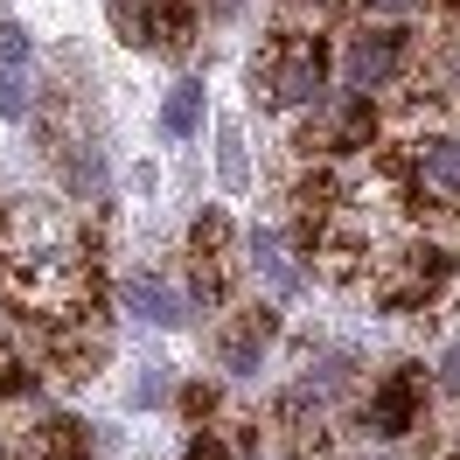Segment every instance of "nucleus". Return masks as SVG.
<instances>
[{"label":"nucleus","mask_w":460,"mask_h":460,"mask_svg":"<svg viewBox=\"0 0 460 460\" xmlns=\"http://www.w3.org/2000/svg\"><path fill=\"white\" fill-rule=\"evenodd\" d=\"M454 272H460V252H454V237L447 230H404L398 244H391V259H384V272H376V307L384 314H419V307H432L439 293L454 287Z\"/></svg>","instance_id":"f257e3e1"},{"label":"nucleus","mask_w":460,"mask_h":460,"mask_svg":"<svg viewBox=\"0 0 460 460\" xmlns=\"http://www.w3.org/2000/svg\"><path fill=\"white\" fill-rule=\"evenodd\" d=\"M252 77H259L265 98H272V105H287V112L314 105L321 91H328V35H321V29L272 35V42H265V57L252 63Z\"/></svg>","instance_id":"f03ea898"},{"label":"nucleus","mask_w":460,"mask_h":460,"mask_svg":"<svg viewBox=\"0 0 460 460\" xmlns=\"http://www.w3.org/2000/svg\"><path fill=\"white\" fill-rule=\"evenodd\" d=\"M404 63H411V35L404 29H356L342 49V77L356 91H384L404 77Z\"/></svg>","instance_id":"7ed1b4c3"},{"label":"nucleus","mask_w":460,"mask_h":460,"mask_svg":"<svg viewBox=\"0 0 460 460\" xmlns=\"http://www.w3.org/2000/svg\"><path fill=\"white\" fill-rule=\"evenodd\" d=\"M189 259H196L202 307H224L230 279H237V259H230V217H224V209H202V217H196V230H189Z\"/></svg>","instance_id":"20e7f679"},{"label":"nucleus","mask_w":460,"mask_h":460,"mask_svg":"<svg viewBox=\"0 0 460 460\" xmlns=\"http://www.w3.org/2000/svg\"><path fill=\"white\" fill-rule=\"evenodd\" d=\"M426 398H432L426 370H419V363H404V370L370 398V426L384 432V439H404L411 426H426Z\"/></svg>","instance_id":"39448f33"},{"label":"nucleus","mask_w":460,"mask_h":460,"mask_svg":"<svg viewBox=\"0 0 460 460\" xmlns=\"http://www.w3.org/2000/svg\"><path fill=\"white\" fill-rule=\"evenodd\" d=\"M272 335H279V314H272V307H244V314H237V328H224V335H217L224 370H252V363H259V349L272 342Z\"/></svg>","instance_id":"423d86ee"},{"label":"nucleus","mask_w":460,"mask_h":460,"mask_svg":"<svg viewBox=\"0 0 460 460\" xmlns=\"http://www.w3.org/2000/svg\"><path fill=\"white\" fill-rule=\"evenodd\" d=\"M419 189L460 202V140H454V133H432V140H419Z\"/></svg>","instance_id":"0eeeda50"},{"label":"nucleus","mask_w":460,"mask_h":460,"mask_svg":"<svg viewBox=\"0 0 460 460\" xmlns=\"http://www.w3.org/2000/svg\"><path fill=\"white\" fill-rule=\"evenodd\" d=\"M29 460H91V439L77 419H49L29 432Z\"/></svg>","instance_id":"6e6552de"},{"label":"nucleus","mask_w":460,"mask_h":460,"mask_svg":"<svg viewBox=\"0 0 460 460\" xmlns=\"http://www.w3.org/2000/svg\"><path fill=\"white\" fill-rule=\"evenodd\" d=\"M126 307L146 314L154 328H174V321H181V293H174L168 279H133V287H126Z\"/></svg>","instance_id":"1a4fd4ad"},{"label":"nucleus","mask_w":460,"mask_h":460,"mask_svg":"<svg viewBox=\"0 0 460 460\" xmlns=\"http://www.w3.org/2000/svg\"><path fill=\"white\" fill-rule=\"evenodd\" d=\"M146 35H154L161 49H181V42H189V7H181V0H154L146 22H140V42Z\"/></svg>","instance_id":"9d476101"},{"label":"nucleus","mask_w":460,"mask_h":460,"mask_svg":"<svg viewBox=\"0 0 460 460\" xmlns=\"http://www.w3.org/2000/svg\"><path fill=\"white\" fill-rule=\"evenodd\" d=\"M217 168H224V189H244L252 181V161H244V126L224 119L217 126Z\"/></svg>","instance_id":"9b49d317"},{"label":"nucleus","mask_w":460,"mask_h":460,"mask_svg":"<svg viewBox=\"0 0 460 460\" xmlns=\"http://www.w3.org/2000/svg\"><path fill=\"white\" fill-rule=\"evenodd\" d=\"M196 126H202V84H196V77H181V84L168 91V133H174V140H189Z\"/></svg>","instance_id":"f8f14e48"},{"label":"nucleus","mask_w":460,"mask_h":460,"mask_svg":"<svg viewBox=\"0 0 460 460\" xmlns=\"http://www.w3.org/2000/svg\"><path fill=\"white\" fill-rule=\"evenodd\" d=\"M189 460H237V454H230L217 432H196V439H189Z\"/></svg>","instance_id":"ddd939ff"},{"label":"nucleus","mask_w":460,"mask_h":460,"mask_svg":"<svg viewBox=\"0 0 460 460\" xmlns=\"http://www.w3.org/2000/svg\"><path fill=\"white\" fill-rule=\"evenodd\" d=\"M22 57H29V42H22V29H14V22H0V63L14 70Z\"/></svg>","instance_id":"4468645a"},{"label":"nucleus","mask_w":460,"mask_h":460,"mask_svg":"<svg viewBox=\"0 0 460 460\" xmlns=\"http://www.w3.org/2000/svg\"><path fill=\"white\" fill-rule=\"evenodd\" d=\"M0 112H29V98H22V77H14V70H7V77H0Z\"/></svg>","instance_id":"2eb2a0df"},{"label":"nucleus","mask_w":460,"mask_h":460,"mask_svg":"<svg viewBox=\"0 0 460 460\" xmlns=\"http://www.w3.org/2000/svg\"><path fill=\"white\" fill-rule=\"evenodd\" d=\"M432 0H363V14H419Z\"/></svg>","instance_id":"dca6fc26"},{"label":"nucleus","mask_w":460,"mask_h":460,"mask_svg":"<svg viewBox=\"0 0 460 460\" xmlns=\"http://www.w3.org/2000/svg\"><path fill=\"white\" fill-rule=\"evenodd\" d=\"M439 376H447V391H460V349L447 356V370H439Z\"/></svg>","instance_id":"f3484780"},{"label":"nucleus","mask_w":460,"mask_h":460,"mask_svg":"<svg viewBox=\"0 0 460 460\" xmlns=\"http://www.w3.org/2000/svg\"><path fill=\"white\" fill-rule=\"evenodd\" d=\"M454 460H460V454H454Z\"/></svg>","instance_id":"a211bd4d"}]
</instances>
